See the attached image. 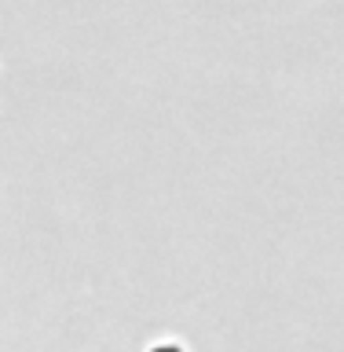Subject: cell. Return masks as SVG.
Returning a JSON list of instances; mask_svg holds the SVG:
<instances>
[{
	"label": "cell",
	"instance_id": "1",
	"mask_svg": "<svg viewBox=\"0 0 344 352\" xmlns=\"http://www.w3.org/2000/svg\"><path fill=\"white\" fill-rule=\"evenodd\" d=\"M154 352H180V349H172V345H161V349H154Z\"/></svg>",
	"mask_w": 344,
	"mask_h": 352
}]
</instances>
